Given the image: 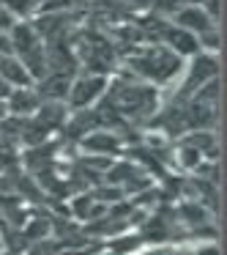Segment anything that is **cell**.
I'll list each match as a JSON object with an SVG mask.
<instances>
[{
	"mask_svg": "<svg viewBox=\"0 0 227 255\" xmlns=\"http://www.w3.org/2000/svg\"><path fill=\"white\" fill-rule=\"evenodd\" d=\"M17 22H19V19L14 17V14L8 11V8L3 6V3H0V33H8V30H11Z\"/></svg>",
	"mask_w": 227,
	"mask_h": 255,
	"instance_id": "9",
	"label": "cell"
},
{
	"mask_svg": "<svg viewBox=\"0 0 227 255\" xmlns=\"http://www.w3.org/2000/svg\"><path fill=\"white\" fill-rule=\"evenodd\" d=\"M115 145L118 140L112 137V132H90L82 140V148H90V154H112Z\"/></svg>",
	"mask_w": 227,
	"mask_h": 255,
	"instance_id": "7",
	"label": "cell"
},
{
	"mask_svg": "<svg viewBox=\"0 0 227 255\" xmlns=\"http://www.w3.org/2000/svg\"><path fill=\"white\" fill-rule=\"evenodd\" d=\"M41 105V96L36 94L33 85H28V88H11L6 96V113L8 116H33L36 110H39Z\"/></svg>",
	"mask_w": 227,
	"mask_h": 255,
	"instance_id": "5",
	"label": "cell"
},
{
	"mask_svg": "<svg viewBox=\"0 0 227 255\" xmlns=\"http://www.w3.org/2000/svg\"><path fill=\"white\" fill-rule=\"evenodd\" d=\"M110 88V77L107 74H82V77H72V88L66 96V107L69 113H79L93 107L101 96Z\"/></svg>",
	"mask_w": 227,
	"mask_h": 255,
	"instance_id": "2",
	"label": "cell"
},
{
	"mask_svg": "<svg viewBox=\"0 0 227 255\" xmlns=\"http://www.w3.org/2000/svg\"><path fill=\"white\" fill-rule=\"evenodd\" d=\"M172 25L189 30V33H194V36L216 28V22L205 14V8L200 6V3H186V6H181L175 14H172Z\"/></svg>",
	"mask_w": 227,
	"mask_h": 255,
	"instance_id": "4",
	"label": "cell"
},
{
	"mask_svg": "<svg viewBox=\"0 0 227 255\" xmlns=\"http://www.w3.org/2000/svg\"><path fill=\"white\" fill-rule=\"evenodd\" d=\"M186 72L189 74L181 85V96H192L197 88L219 77V61H216L214 52H197V55H192V63L186 66Z\"/></svg>",
	"mask_w": 227,
	"mask_h": 255,
	"instance_id": "3",
	"label": "cell"
},
{
	"mask_svg": "<svg viewBox=\"0 0 227 255\" xmlns=\"http://www.w3.org/2000/svg\"><path fill=\"white\" fill-rule=\"evenodd\" d=\"M178 159H181V165L186 167V170H197L200 165H203V154H200L197 148H192V145L181 143V148H178Z\"/></svg>",
	"mask_w": 227,
	"mask_h": 255,
	"instance_id": "8",
	"label": "cell"
},
{
	"mask_svg": "<svg viewBox=\"0 0 227 255\" xmlns=\"http://www.w3.org/2000/svg\"><path fill=\"white\" fill-rule=\"evenodd\" d=\"M181 6H183V0H153V8H156V11L170 14V17H172V14H175Z\"/></svg>",
	"mask_w": 227,
	"mask_h": 255,
	"instance_id": "10",
	"label": "cell"
},
{
	"mask_svg": "<svg viewBox=\"0 0 227 255\" xmlns=\"http://www.w3.org/2000/svg\"><path fill=\"white\" fill-rule=\"evenodd\" d=\"M132 3H134V0H132ZM143 3H148V0H143Z\"/></svg>",
	"mask_w": 227,
	"mask_h": 255,
	"instance_id": "11",
	"label": "cell"
},
{
	"mask_svg": "<svg viewBox=\"0 0 227 255\" xmlns=\"http://www.w3.org/2000/svg\"><path fill=\"white\" fill-rule=\"evenodd\" d=\"M132 69H137L143 77L156 80V83H167L181 72V58L172 50H167L164 44L159 47H148V50L137 52L132 58Z\"/></svg>",
	"mask_w": 227,
	"mask_h": 255,
	"instance_id": "1",
	"label": "cell"
},
{
	"mask_svg": "<svg viewBox=\"0 0 227 255\" xmlns=\"http://www.w3.org/2000/svg\"><path fill=\"white\" fill-rule=\"evenodd\" d=\"M0 80L8 83L11 88H28V85H33V77L28 74L25 63L17 55H0Z\"/></svg>",
	"mask_w": 227,
	"mask_h": 255,
	"instance_id": "6",
	"label": "cell"
}]
</instances>
